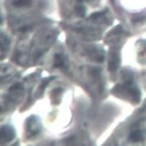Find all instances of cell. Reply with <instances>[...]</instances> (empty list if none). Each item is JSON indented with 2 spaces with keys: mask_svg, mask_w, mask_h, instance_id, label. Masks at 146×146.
I'll return each mask as SVG.
<instances>
[{
  "mask_svg": "<svg viewBox=\"0 0 146 146\" xmlns=\"http://www.w3.org/2000/svg\"><path fill=\"white\" fill-rule=\"evenodd\" d=\"M15 130L13 127L2 126L1 128V144L9 143L15 137Z\"/></svg>",
  "mask_w": 146,
  "mask_h": 146,
  "instance_id": "1",
  "label": "cell"
},
{
  "mask_svg": "<svg viewBox=\"0 0 146 146\" xmlns=\"http://www.w3.org/2000/svg\"><path fill=\"white\" fill-rule=\"evenodd\" d=\"M65 65V59L62 55L55 54L54 59V67L55 68H63Z\"/></svg>",
  "mask_w": 146,
  "mask_h": 146,
  "instance_id": "2",
  "label": "cell"
},
{
  "mask_svg": "<svg viewBox=\"0 0 146 146\" xmlns=\"http://www.w3.org/2000/svg\"><path fill=\"white\" fill-rule=\"evenodd\" d=\"M129 138V140H131V141L137 143V142H140L143 140V135L140 130L134 131V132H131L130 133Z\"/></svg>",
  "mask_w": 146,
  "mask_h": 146,
  "instance_id": "3",
  "label": "cell"
},
{
  "mask_svg": "<svg viewBox=\"0 0 146 146\" xmlns=\"http://www.w3.org/2000/svg\"><path fill=\"white\" fill-rule=\"evenodd\" d=\"M13 4L16 7H22L29 6L31 4V0H13Z\"/></svg>",
  "mask_w": 146,
  "mask_h": 146,
  "instance_id": "4",
  "label": "cell"
},
{
  "mask_svg": "<svg viewBox=\"0 0 146 146\" xmlns=\"http://www.w3.org/2000/svg\"><path fill=\"white\" fill-rule=\"evenodd\" d=\"M30 119H31V121L28 122V127H32V126H34V127L38 126L37 123L34 122V121H36V120H35V118H34V120H33V121L32 120V119H33V117H32V118H30ZM38 130H39L38 127H31V128H30V132H33L35 134H36V132H38Z\"/></svg>",
  "mask_w": 146,
  "mask_h": 146,
  "instance_id": "5",
  "label": "cell"
},
{
  "mask_svg": "<svg viewBox=\"0 0 146 146\" xmlns=\"http://www.w3.org/2000/svg\"><path fill=\"white\" fill-rule=\"evenodd\" d=\"M53 79H54V77H50V78H46V79L43 80L42 82H41V84H40V90H44V89L46 87V86L49 83L50 81Z\"/></svg>",
  "mask_w": 146,
  "mask_h": 146,
  "instance_id": "6",
  "label": "cell"
},
{
  "mask_svg": "<svg viewBox=\"0 0 146 146\" xmlns=\"http://www.w3.org/2000/svg\"><path fill=\"white\" fill-rule=\"evenodd\" d=\"M76 13L78 15L80 16V17H84L85 14H86V9L84 7L79 6L76 7Z\"/></svg>",
  "mask_w": 146,
  "mask_h": 146,
  "instance_id": "7",
  "label": "cell"
},
{
  "mask_svg": "<svg viewBox=\"0 0 146 146\" xmlns=\"http://www.w3.org/2000/svg\"><path fill=\"white\" fill-rule=\"evenodd\" d=\"M106 13V10H104V11H101V12H97V13H93V14H92L91 15H90V18L92 19H96L98 18V17H100L101 16L104 15L105 13Z\"/></svg>",
  "mask_w": 146,
  "mask_h": 146,
  "instance_id": "8",
  "label": "cell"
},
{
  "mask_svg": "<svg viewBox=\"0 0 146 146\" xmlns=\"http://www.w3.org/2000/svg\"><path fill=\"white\" fill-rule=\"evenodd\" d=\"M78 1H80V2H81V1H83V0H78Z\"/></svg>",
  "mask_w": 146,
  "mask_h": 146,
  "instance_id": "9",
  "label": "cell"
}]
</instances>
